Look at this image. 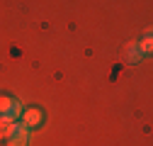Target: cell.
I'll return each instance as SVG.
<instances>
[{
    "label": "cell",
    "mask_w": 153,
    "mask_h": 146,
    "mask_svg": "<svg viewBox=\"0 0 153 146\" xmlns=\"http://www.w3.org/2000/svg\"><path fill=\"white\" fill-rule=\"evenodd\" d=\"M25 144H27V132H25V129H20V134L15 136V141H12L10 146H25Z\"/></svg>",
    "instance_id": "1"
}]
</instances>
